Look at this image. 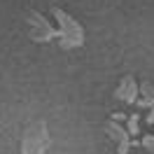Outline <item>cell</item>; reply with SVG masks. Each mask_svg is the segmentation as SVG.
Returning a JSON list of instances; mask_svg holds the SVG:
<instances>
[{"label":"cell","mask_w":154,"mask_h":154,"mask_svg":"<svg viewBox=\"0 0 154 154\" xmlns=\"http://www.w3.org/2000/svg\"><path fill=\"white\" fill-rule=\"evenodd\" d=\"M51 14H54V19H56V23H58V45L63 49L82 47V45H84V28H82L68 12L58 10V7H54Z\"/></svg>","instance_id":"cell-1"},{"label":"cell","mask_w":154,"mask_h":154,"mask_svg":"<svg viewBox=\"0 0 154 154\" xmlns=\"http://www.w3.org/2000/svg\"><path fill=\"white\" fill-rule=\"evenodd\" d=\"M49 131L47 124L38 119V122H30L23 131V138H21V154H45L49 149Z\"/></svg>","instance_id":"cell-2"},{"label":"cell","mask_w":154,"mask_h":154,"mask_svg":"<svg viewBox=\"0 0 154 154\" xmlns=\"http://www.w3.org/2000/svg\"><path fill=\"white\" fill-rule=\"evenodd\" d=\"M26 23H28V30H30V38L35 42H49V40L58 38V30L47 21V17H42L40 12H33L30 10L26 14Z\"/></svg>","instance_id":"cell-3"},{"label":"cell","mask_w":154,"mask_h":154,"mask_svg":"<svg viewBox=\"0 0 154 154\" xmlns=\"http://www.w3.org/2000/svg\"><path fill=\"white\" fill-rule=\"evenodd\" d=\"M105 133L117 143V154H128L131 149V138H128V131L119 126V122H107L105 124Z\"/></svg>","instance_id":"cell-4"},{"label":"cell","mask_w":154,"mask_h":154,"mask_svg":"<svg viewBox=\"0 0 154 154\" xmlns=\"http://www.w3.org/2000/svg\"><path fill=\"white\" fill-rule=\"evenodd\" d=\"M138 84H135L133 75H126L122 82H119V87L115 89V98L117 100H124V103H128V105H133L135 100H138Z\"/></svg>","instance_id":"cell-5"},{"label":"cell","mask_w":154,"mask_h":154,"mask_svg":"<svg viewBox=\"0 0 154 154\" xmlns=\"http://www.w3.org/2000/svg\"><path fill=\"white\" fill-rule=\"evenodd\" d=\"M126 131L128 135H140V115H131L126 119Z\"/></svg>","instance_id":"cell-6"},{"label":"cell","mask_w":154,"mask_h":154,"mask_svg":"<svg viewBox=\"0 0 154 154\" xmlns=\"http://www.w3.org/2000/svg\"><path fill=\"white\" fill-rule=\"evenodd\" d=\"M138 89H140L143 98H154V84H152V82H147V79H145V82H143Z\"/></svg>","instance_id":"cell-7"},{"label":"cell","mask_w":154,"mask_h":154,"mask_svg":"<svg viewBox=\"0 0 154 154\" xmlns=\"http://www.w3.org/2000/svg\"><path fill=\"white\" fill-rule=\"evenodd\" d=\"M140 145H143V147H145V149H147L149 154H154V135H143Z\"/></svg>","instance_id":"cell-8"},{"label":"cell","mask_w":154,"mask_h":154,"mask_svg":"<svg viewBox=\"0 0 154 154\" xmlns=\"http://www.w3.org/2000/svg\"><path fill=\"white\" fill-rule=\"evenodd\" d=\"M135 105H140V107H152V105H154V98H138V100H135Z\"/></svg>","instance_id":"cell-9"},{"label":"cell","mask_w":154,"mask_h":154,"mask_svg":"<svg viewBox=\"0 0 154 154\" xmlns=\"http://www.w3.org/2000/svg\"><path fill=\"white\" fill-rule=\"evenodd\" d=\"M124 119H128V115H124V112H115L112 115V122H124Z\"/></svg>","instance_id":"cell-10"},{"label":"cell","mask_w":154,"mask_h":154,"mask_svg":"<svg viewBox=\"0 0 154 154\" xmlns=\"http://www.w3.org/2000/svg\"><path fill=\"white\" fill-rule=\"evenodd\" d=\"M145 122H147V124H149V126L154 124V105L149 107V112H147V117H145Z\"/></svg>","instance_id":"cell-11"}]
</instances>
